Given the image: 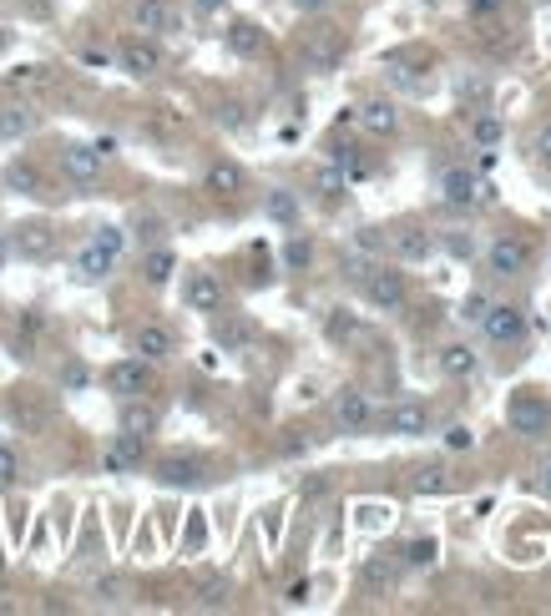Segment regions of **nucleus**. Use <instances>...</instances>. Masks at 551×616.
I'll return each mask as SVG.
<instances>
[{"label":"nucleus","mask_w":551,"mask_h":616,"mask_svg":"<svg viewBox=\"0 0 551 616\" xmlns=\"http://www.w3.org/2000/svg\"><path fill=\"white\" fill-rule=\"evenodd\" d=\"M445 253H451V258H470V253H476V237L470 233H445Z\"/></svg>","instance_id":"39"},{"label":"nucleus","mask_w":551,"mask_h":616,"mask_svg":"<svg viewBox=\"0 0 551 616\" xmlns=\"http://www.w3.org/2000/svg\"><path fill=\"white\" fill-rule=\"evenodd\" d=\"M172 273H178V253H172L168 243H152V248L142 253V284L147 288H168Z\"/></svg>","instance_id":"23"},{"label":"nucleus","mask_w":551,"mask_h":616,"mask_svg":"<svg viewBox=\"0 0 551 616\" xmlns=\"http://www.w3.org/2000/svg\"><path fill=\"white\" fill-rule=\"evenodd\" d=\"M541 490H547V496H551V460L541 465Z\"/></svg>","instance_id":"54"},{"label":"nucleus","mask_w":551,"mask_h":616,"mask_svg":"<svg viewBox=\"0 0 551 616\" xmlns=\"http://www.w3.org/2000/svg\"><path fill=\"white\" fill-rule=\"evenodd\" d=\"M0 188L15 192V198H46V178H41V167L25 162V157H15V162L0 167Z\"/></svg>","instance_id":"13"},{"label":"nucleus","mask_w":551,"mask_h":616,"mask_svg":"<svg viewBox=\"0 0 551 616\" xmlns=\"http://www.w3.org/2000/svg\"><path fill=\"white\" fill-rule=\"evenodd\" d=\"M466 11H470V15H501V11H506V0H466Z\"/></svg>","instance_id":"44"},{"label":"nucleus","mask_w":551,"mask_h":616,"mask_svg":"<svg viewBox=\"0 0 551 616\" xmlns=\"http://www.w3.org/2000/svg\"><path fill=\"white\" fill-rule=\"evenodd\" d=\"M445 490V475L441 470H420L415 475V496H441Z\"/></svg>","instance_id":"40"},{"label":"nucleus","mask_w":551,"mask_h":616,"mask_svg":"<svg viewBox=\"0 0 551 616\" xmlns=\"http://www.w3.org/2000/svg\"><path fill=\"white\" fill-rule=\"evenodd\" d=\"M360 127L370 131V137H395L400 131V111L390 96H374V102H364L360 107Z\"/></svg>","instance_id":"22"},{"label":"nucleus","mask_w":551,"mask_h":616,"mask_svg":"<svg viewBox=\"0 0 551 616\" xmlns=\"http://www.w3.org/2000/svg\"><path fill=\"white\" fill-rule=\"evenodd\" d=\"M486 308H491V304H486V298H480V294H470V298H466V308H460V314H466L470 323H480V314H486Z\"/></svg>","instance_id":"48"},{"label":"nucleus","mask_w":551,"mask_h":616,"mask_svg":"<svg viewBox=\"0 0 551 616\" xmlns=\"http://www.w3.org/2000/svg\"><path fill=\"white\" fill-rule=\"evenodd\" d=\"M218 121H223V127H243V107H239V102H229V107H218Z\"/></svg>","instance_id":"47"},{"label":"nucleus","mask_w":551,"mask_h":616,"mask_svg":"<svg viewBox=\"0 0 551 616\" xmlns=\"http://www.w3.org/2000/svg\"><path fill=\"white\" fill-rule=\"evenodd\" d=\"M445 445H451V450H470V429L466 425H451V429H445Z\"/></svg>","instance_id":"45"},{"label":"nucleus","mask_w":551,"mask_h":616,"mask_svg":"<svg viewBox=\"0 0 551 616\" xmlns=\"http://www.w3.org/2000/svg\"><path fill=\"white\" fill-rule=\"evenodd\" d=\"M527 268H531V243L527 237L501 233L491 248H486V273H491V278H521Z\"/></svg>","instance_id":"2"},{"label":"nucleus","mask_w":551,"mask_h":616,"mask_svg":"<svg viewBox=\"0 0 551 616\" xmlns=\"http://www.w3.org/2000/svg\"><path fill=\"white\" fill-rule=\"evenodd\" d=\"M400 556H405V566H435V541H410Z\"/></svg>","instance_id":"34"},{"label":"nucleus","mask_w":551,"mask_h":616,"mask_svg":"<svg viewBox=\"0 0 551 616\" xmlns=\"http://www.w3.org/2000/svg\"><path fill=\"white\" fill-rule=\"evenodd\" d=\"M466 96L480 102V96H486V82H460V102H466Z\"/></svg>","instance_id":"52"},{"label":"nucleus","mask_w":551,"mask_h":616,"mask_svg":"<svg viewBox=\"0 0 551 616\" xmlns=\"http://www.w3.org/2000/svg\"><path fill=\"white\" fill-rule=\"evenodd\" d=\"M223 41H229V51L243 56V61H258L268 51V31L264 25H253V21H233L229 31H223Z\"/></svg>","instance_id":"21"},{"label":"nucleus","mask_w":551,"mask_h":616,"mask_svg":"<svg viewBox=\"0 0 551 616\" xmlns=\"http://www.w3.org/2000/svg\"><path fill=\"white\" fill-rule=\"evenodd\" d=\"M6 606H11V602H6V576H0V612H6Z\"/></svg>","instance_id":"55"},{"label":"nucleus","mask_w":551,"mask_h":616,"mask_svg":"<svg viewBox=\"0 0 551 616\" xmlns=\"http://www.w3.org/2000/svg\"><path fill=\"white\" fill-rule=\"evenodd\" d=\"M0 576H6V556H0Z\"/></svg>","instance_id":"56"},{"label":"nucleus","mask_w":551,"mask_h":616,"mask_svg":"<svg viewBox=\"0 0 551 616\" xmlns=\"http://www.w3.org/2000/svg\"><path fill=\"white\" fill-rule=\"evenodd\" d=\"M117 66L133 76V82H152V76L162 72V51H157L152 36H127L117 46Z\"/></svg>","instance_id":"6"},{"label":"nucleus","mask_w":551,"mask_h":616,"mask_svg":"<svg viewBox=\"0 0 551 616\" xmlns=\"http://www.w3.org/2000/svg\"><path fill=\"white\" fill-rule=\"evenodd\" d=\"M335 425L345 429V435H364V429L374 425V404H370V394L364 390H339L335 394Z\"/></svg>","instance_id":"8"},{"label":"nucleus","mask_w":551,"mask_h":616,"mask_svg":"<svg viewBox=\"0 0 551 616\" xmlns=\"http://www.w3.org/2000/svg\"><path fill=\"white\" fill-rule=\"evenodd\" d=\"M390 253H395L400 263H431L435 253H441V237H435L431 227H395V233H390Z\"/></svg>","instance_id":"11"},{"label":"nucleus","mask_w":551,"mask_h":616,"mask_svg":"<svg viewBox=\"0 0 551 616\" xmlns=\"http://www.w3.org/2000/svg\"><path fill=\"white\" fill-rule=\"evenodd\" d=\"M112 268H117V253H107L102 243H92V237H86L82 253H76V278H82V284H102Z\"/></svg>","instance_id":"24"},{"label":"nucleus","mask_w":551,"mask_h":616,"mask_svg":"<svg viewBox=\"0 0 551 616\" xmlns=\"http://www.w3.org/2000/svg\"><path fill=\"white\" fill-rule=\"evenodd\" d=\"M284 263H288L294 273H304V268H309V263H314L309 237H288V243H284Z\"/></svg>","instance_id":"30"},{"label":"nucleus","mask_w":551,"mask_h":616,"mask_svg":"<svg viewBox=\"0 0 551 616\" xmlns=\"http://www.w3.org/2000/svg\"><path fill=\"white\" fill-rule=\"evenodd\" d=\"M61 172H66L76 188H96L102 172H107V152H102V147H86V142H66L61 147Z\"/></svg>","instance_id":"4"},{"label":"nucleus","mask_w":551,"mask_h":616,"mask_svg":"<svg viewBox=\"0 0 551 616\" xmlns=\"http://www.w3.org/2000/svg\"><path fill=\"white\" fill-rule=\"evenodd\" d=\"M15 480H21V455H15L11 445H0V490L15 486Z\"/></svg>","instance_id":"33"},{"label":"nucleus","mask_w":551,"mask_h":616,"mask_svg":"<svg viewBox=\"0 0 551 616\" xmlns=\"http://www.w3.org/2000/svg\"><path fill=\"white\" fill-rule=\"evenodd\" d=\"M117 425L127 429V435H137V439H152L157 435V410L147 400H121Z\"/></svg>","instance_id":"26"},{"label":"nucleus","mask_w":551,"mask_h":616,"mask_svg":"<svg viewBox=\"0 0 551 616\" xmlns=\"http://www.w3.org/2000/svg\"><path fill=\"white\" fill-rule=\"evenodd\" d=\"M157 480L172 490H188V486H203L208 480V465L198 455H168V460H157Z\"/></svg>","instance_id":"14"},{"label":"nucleus","mask_w":551,"mask_h":616,"mask_svg":"<svg viewBox=\"0 0 551 616\" xmlns=\"http://www.w3.org/2000/svg\"><path fill=\"white\" fill-rule=\"evenodd\" d=\"M36 127H41V111L31 107V102H6V107H0V142H21V137H31Z\"/></svg>","instance_id":"19"},{"label":"nucleus","mask_w":551,"mask_h":616,"mask_svg":"<svg viewBox=\"0 0 551 616\" xmlns=\"http://www.w3.org/2000/svg\"><path fill=\"white\" fill-rule=\"evenodd\" d=\"M192 11L203 15V21H213V15H223V11H229V0H192Z\"/></svg>","instance_id":"46"},{"label":"nucleus","mask_w":551,"mask_h":616,"mask_svg":"<svg viewBox=\"0 0 551 616\" xmlns=\"http://www.w3.org/2000/svg\"><path fill=\"white\" fill-rule=\"evenodd\" d=\"M107 384H112L117 400H142V394H152L157 374H152V364H147L142 354H133V359H117V364L107 369Z\"/></svg>","instance_id":"3"},{"label":"nucleus","mask_w":551,"mask_h":616,"mask_svg":"<svg viewBox=\"0 0 551 616\" xmlns=\"http://www.w3.org/2000/svg\"><path fill=\"white\" fill-rule=\"evenodd\" d=\"M218 344H243V329L239 323H218Z\"/></svg>","instance_id":"49"},{"label":"nucleus","mask_w":551,"mask_h":616,"mask_svg":"<svg viewBox=\"0 0 551 616\" xmlns=\"http://www.w3.org/2000/svg\"><path fill=\"white\" fill-rule=\"evenodd\" d=\"M182 304L192 308V314H223V304H229V288H223V278L208 268L188 273L182 278Z\"/></svg>","instance_id":"5"},{"label":"nucleus","mask_w":551,"mask_h":616,"mask_svg":"<svg viewBox=\"0 0 551 616\" xmlns=\"http://www.w3.org/2000/svg\"><path fill=\"white\" fill-rule=\"evenodd\" d=\"M345 188H349V178L339 172V167H324V172H319V192H324V198H339Z\"/></svg>","instance_id":"38"},{"label":"nucleus","mask_w":551,"mask_h":616,"mask_svg":"<svg viewBox=\"0 0 551 616\" xmlns=\"http://www.w3.org/2000/svg\"><path fill=\"white\" fill-rule=\"evenodd\" d=\"M6 258H11V237L0 233V268H6Z\"/></svg>","instance_id":"53"},{"label":"nucleus","mask_w":551,"mask_h":616,"mask_svg":"<svg viewBox=\"0 0 551 616\" xmlns=\"http://www.w3.org/2000/svg\"><path fill=\"white\" fill-rule=\"evenodd\" d=\"M11 253H15V258L41 263V258H51V253H56V233H51L46 223H21L11 233Z\"/></svg>","instance_id":"15"},{"label":"nucleus","mask_w":551,"mask_h":616,"mask_svg":"<svg viewBox=\"0 0 551 616\" xmlns=\"http://www.w3.org/2000/svg\"><path fill=\"white\" fill-rule=\"evenodd\" d=\"M133 25L137 36H162V31L178 25V15H172L168 0H133Z\"/></svg>","instance_id":"20"},{"label":"nucleus","mask_w":551,"mask_h":616,"mask_svg":"<svg viewBox=\"0 0 551 616\" xmlns=\"http://www.w3.org/2000/svg\"><path fill=\"white\" fill-rule=\"evenodd\" d=\"M354 248H360V253H370V258H374V253L384 248V233H380V227H360V237H354Z\"/></svg>","instance_id":"42"},{"label":"nucleus","mask_w":551,"mask_h":616,"mask_svg":"<svg viewBox=\"0 0 551 616\" xmlns=\"http://www.w3.org/2000/svg\"><path fill=\"white\" fill-rule=\"evenodd\" d=\"M288 6H294L299 15H319L324 6H329V0H288Z\"/></svg>","instance_id":"51"},{"label":"nucleus","mask_w":551,"mask_h":616,"mask_svg":"<svg viewBox=\"0 0 551 616\" xmlns=\"http://www.w3.org/2000/svg\"><path fill=\"white\" fill-rule=\"evenodd\" d=\"M360 288H364V298H370L374 308H384V314H395V308H405V298H410L405 273L384 268V263H374V268H370V278H364Z\"/></svg>","instance_id":"7"},{"label":"nucleus","mask_w":551,"mask_h":616,"mask_svg":"<svg viewBox=\"0 0 551 616\" xmlns=\"http://www.w3.org/2000/svg\"><path fill=\"white\" fill-rule=\"evenodd\" d=\"M264 213H268V223H278V227H299L304 202H299V192L268 188V192H264Z\"/></svg>","instance_id":"25"},{"label":"nucleus","mask_w":551,"mask_h":616,"mask_svg":"<svg viewBox=\"0 0 551 616\" xmlns=\"http://www.w3.org/2000/svg\"><path fill=\"white\" fill-rule=\"evenodd\" d=\"M335 61H339V41H314V46H309V66H319V72H324V66H335Z\"/></svg>","instance_id":"35"},{"label":"nucleus","mask_w":551,"mask_h":616,"mask_svg":"<svg viewBox=\"0 0 551 616\" xmlns=\"http://www.w3.org/2000/svg\"><path fill=\"white\" fill-rule=\"evenodd\" d=\"M41 339V314H25L21 319V333H15V349H21V359H25V349L36 344Z\"/></svg>","instance_id":"37"},{"label":"nucleus","mask_w":551,"mask_h":616,"mask_svg":"<svg viewBox=\"0 0 551 616\" xmlns=\"http://www.w3.org/2000/svg\"><path fill=\"white\" fill-rule=\"evenodd\" d=\"M370 268H374L370 253H360V248L345 253V278H349V284H364V278H370Z\"/></svg>","instance_id":"32"},{"label":"nucleus","mask_w":551,"mask_h":616,"mask_svg":"<svg viewBox=\"0 0 551 616\" xmlns=\"http://www.w3.org/2000/svg\"><path fill=\"white\" fill-rule=\"evenodd\" d=\"M431 429V410L420 400H400L384 410V435H395V439H420Z\"/></svg>","instance_id":"10"},{"label":"nucleus","mask_w":551,"mask_h":616,"mask_svg":"<svg viewBox=\"0 0 551 616\" xmlns=\"http://www.w3.org/2000/svg\"><path fill=\"white\" fill-rule=\"evenodd\" d=\"M335 167H339V172H345L349 182H354V178H364V172H370V162H364V157H360V147H335Z\"/></svg>","instance_id":"29"},{"label":"nucleus","mask_w":551,"mask_h":616,"mask_svg":"<svg viewBox=\"0 0 551 616\" xmlns=\"http://www.w3.org/2000/svg\"><path fill=\"white\" fill-rule=\"evenodd\" d=\"M354 329H360V323H354V314H345V308H335V314L324 319V333H329L335 344H349V339H354Z\"/></svg>","instance_id":"28"},{"label":"nucleus","mask_w":551,"mask_h":616,"mask_svg":"<svg viewBox=\"0 0 551 616\" xmlns=\"http://www.w3.org/2000/svg\"><path fill=\"white\" fill-rule=\"evenodd\" d=\"M137 237H142L147 248H152L157 237H162V223H157V217H147V223H142V227H137Z\"/></svg>","instance_id":"50"},{"label":"nucleus","mask_w":551,"mask_h":616,"mask_svg":"<svg viewBox=\"0 0 551 616\" xmlns=\"http://www.w3.org/2000/svg\"><path fill=\"white\" fill-rule=\"evenodd\" d=\"M531 157L551 167V121H547V127H537V137H531Z\"/></svg>","instance_id":"41"},{"label":"nucleus","mask_w":551,"mask_h":616,"mask_svg":"<svg viewBox=\"0 0 551 616\" xmlns=\"http://www.w3.org/2000/svg\"><path fill=\"white\" fill-rule=\"evenodd\" d=\"M172 349H178V339H172L168 323H137L133 354H142L147 364H162V359H172Z\"/></svg>","instance_id":"16"},{"label":"nucleus","mask_w":551,"mask_h":616,"mask_svg":"<svg viewBox=\"0 0 551 616\" xmlns=\"http://www.w3.org/2000/svg\"><path fill=\"white\" fill-rule=\"evenodd\" d=\"M92 243H102L107 253H117V258H121V248H127V233L107 223V227H96V233H92Z\"/></svg>","instance_id":"36"},{"label":"nucleus","mask_w":551,"mask_h":616,"mask_svg":"<svg viewBox=\"0 0 551 616\" xmlns=\"http://www.w3.org/2000/svg\"><path fill=\"white\" fill-rule=\"evenodd\" d=\"M506 425H511L516 435H547L551 404L541 400V394H516V400L506 404Z\"/></svg>","instance_id":"9"},{"label":"nucleus","mask_w":551,"mask_h":616,"mask_svg":"<svg viewBox=\"0 0 551 616\" xmlns=\"http://www.w3.org/2000/svg\"><path fill=\"white\" fill-rule=\"evenodd\" d=\"M480 178L470 172V167H445L441 172V198L451 202V208H470V202H480Z\"/></svg>","instance_id":"17"},{"label":"nucleus","mask_w":551,"mask_h":616,"mask_svg":"<svg viewBox=\"0 0 551 616\" xmlns=\"http://www.w3.org/2000/svg\"><path fill=\"white\" fill-rule=\"evenodd\" d=\"M51 72H41V66H21V72L11 76V86H46Z\"/></svg>","instance_id":"43"},{"label":"nucleus","mask_w":551,"mask_h":616,"mask_svg":"<svg viewBox=\"0 0 551 616\" xmlns=\"http://www.w3.org/2000/svg\"><path fill=\"white\" fill-rule=\"evenodd\" d=\"M470 137H476V147H486V152H491V147L501 142V121H496V117H476V121H470Z\"/></svg>","instance_id":"31"},{"label":"nucleus","mask_w":551,"mask_h":616,"mask_svg":"<svg viewBox=\"0 0 551 616\" xmlns=\"http://www.w3.org/2000/svg\"><path fill=\"white\" fill-rule=\"evenodd\" d=\"M203 188L213 192V198H239V192H248V172H243L233 157H213V162L203 167Z\"/></svg>","instance_id":"12"},{"label":"nucleus","mask_w":551,"mask_h":616,"mask_svg":"<svg viewBox=\"0 0 551 616\" xmlns=\"http://www.w3.org/2000/svg\"><path fill=\"white\" fill-rule=\"evenodd\" d=\"M441 369H445V380H476L480 354L470 344H445L441 349Z\"/></svg>","instance_id":"27"},{"label":"nucleus","mask_w":551,"mask_h":616,"mask_svg":"<svg viewBox=\"0 0 551 616\" xmlns=\"http://www.w3.org/2000/svg\"><path fill=\"white\" fill-rule=\"evenodd\" d=\"M480 333H486V344H496V349L521 344V339H527V308L491 304L486 314H480Z\"/></svg>","instance_id":"1"},{"label":"nucleus","mask_w":551,"mask_h":616,"mask_svg":"<svg viewBox=\"0 0 551 616\" xmlns=\"http://www.w3.org/2000/svg\"><path fill=\"white\" fill-rule=\"evenodd\" d=\"M0 319H6V304H0Z\"/></svg>","instance_id":"57"},{"label":"nucleus","mask_w":551,"mask_h":616,"mask_svg":"<svg viewBox=\"0 0 551 616\" xmlns=\"http://www.w3.org/2000/svg\"><path fill=\"white\" fill-rule=\"evenodd\" d=\"M142 455H147V439H137V435H112V445L102 450V465H107L112 475H127V470H137L142 465Z\"/></svg>","instance_id":"18"}]
</instances>
